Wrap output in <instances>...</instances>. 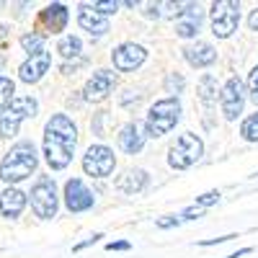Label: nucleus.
<instances>
[{
    "label": "nucleus",
    "instance_id": "nucleus-3",
    "mask_svg": "<svg viewBox=\"0 0 258 258\" xmlns=\"http://www.w3.org/2000/svg\"><path fill=\"white\" fill-rule=\"evenodd\" d=\"M181 119V101L178 98H163V101H155L150 106V114L145 119V132L147 137H163L173 129Z\"/></svg>",
    "mask_w": 258,
    "mask_h": 258
},
{
    "label": "nucleus",
    "instance_id": "nucleus-34",
    "mask_svg": "<svg viewBox=\"0 0 258 258\" xmlns=\"http://www.w3.org/2000/svg\"><path fill=\"white\" fill-rule=\"evenodd\" d=\"M232 238H235V235H222V238H214V240H204L202 245H220V243H227Z\"/></svg>",
    "mask_w": 258,
    "mask_h": 258
},
{
    "label": "nucleus",
    "instance_id": "nucleus-33",
    "mask_svg": "<svg viewBox=\"0 0 258 258\" xmlns=\"http://www.w3.org/2000/svg\"><path fill=\"white\" fill-rule=\"evenodd\" d=\"M106 248H109V250H129V248H132V245H129L126 240H116V243H109V245H106Z\"/></svg>",
    "mask_w": 258,
    "mask_h": 258
},
{
    "label": "nucleus",
    "instance_id": "nucleus-9",
    "mask_svg": "<svg viewBox=\"0 0 258 258\" xmlns=\"http://www.w3.org/2000/svg\"><path fill=\"white\" fill-rule=\"evenodd\" d=\"M245 83L240 78H230L222 91H220V106H222V114L225 119H238L243 114V106H245Z\"/></svg>",
    "mask_w": 258,
    "mask_h": 258
},
{
    "label": "nucleus",
    "instance_id": "nucleus-19",
    "mask_svg": "<svg viewBox=\"0 0 258 258\" xmlns=\"http://www.w3.org/2000/svg\"><path fill=\"white\" fill-rule=\"evenodd\" d=\"M68 18H70L68 6H62V3H52V6H47L44 11H41L39 24L44 26L47 31H52V34H59L64 26H68Z\"/></svg>",
    "mask_w": 258,
    "mask_h": 258
},
{
    "label": "nucleus",
    "instance_id": "nucleus-1",
    "mask_svg": "<svg viewBox=\"0 0 258 258\" xmlns=\"http://www.w3.org/2000/svg\"><path fill=\"white\" fill-rule=\"evenodd\" d=\"M78 145V126L68 114H54L44 126V158L52 170L68 168Z\"/></svg>",
    "mask_w": 258,
    "mask_h": 258
},
{
    "label": "nucleus",
    "instance_id": "nucleus-16",
    "mask_svg": "<svg viewBox=\"0 0 258 258\" xmlns=\"http://www.w3.org/2000/svg\"><path fill=\"white\" fill-rule=\"evenodd\" d=\"M78 24H80L83 31H88L96 39L109 34V18L101 16L98 11H93V6H80L78 8Z\"/></svg>",
    "mask_w": 258,
    "mask_h": 258
},
{
    "label": "nucleus",
    "instance_id": "nucleus-27",
    "mask_svg": "<svg viewBox=\"0 0 258 258\" xmlns=\"http://www.w3.org/2000/svg\"><path fill=\"white\" fill-rule=\"evenodd\" d=\"M248 98L258 106V64L250 70V75H248Z\"/></svg>",
    "mask_w": 258,
    "mask_h": 258
},
{
    "label": "nucleus",
    "instance_id": "nucleus-29",
    "mask_svg": "<svg viewBox=\"0 0 258 258\" xmlns=\"http://www.w3.org/2000/svg\"><path fill=\"white\" fill-rule=\"evenodd\" d=\"M116 8H119V3H111V0H101V3H93V11H98L101 16H111V13H116Z\"/></svg>",
    "mask_w": 258,
    "mask_h": 258
},
{
    "label": "nucleus",
    "instance_id": "nucleus-15",
    "mask_svg": "<svg viewBox=\"0 0 258 258\" xmlns=\"http://www.w3.org/2000/svg\"><path fill=\"white\" fill-rule=\"evenodd\" d=\"M145 140H147V132H145V124L140 121H129L119 129V147L126 155H137L145 147Z\"/></svg>",
    "mask_w": 258,
    "mask_h": 258
},
{
    "label": "nucleus",
    "instance_id": "nucleus-12",
    "mask_svg": "<svg viewBox=\"0 0 258 258\" xmlns=\"http://www.w3.org/2000/svg\"><path fill=\"white\" fill-rule=\"evenodd\" d=\"M114 85H116V73H111V70H96L93 78L85 83L83 96H85V101H103L106 96L114 91Z\"/></svg>",
    "mask_w": 258,
    "mask_h": 258
},
{
    "label": "nucleus",
    "instance_id": "nucleus-35",
    "mask_svg": "<svg viewBox=\"0 0 258 258\" xmlns=\"http://www.w3.org/2000/svg\"><path fill=\"white\" fill-rule=\"evenodd\" d=\"M248 26H250V31H258V8L248 16Z\"/></svg>",
    "mask_w": 258,
    "mask_h": 258
},
{
    "label": "nucleus",
    "instance_id": "nucleus-32",
    "mask_svg": "<svg viewBox=\"0 0 258 258\" xmlns=\"http://www.w3.org/2000/svg\"><path fill=\"white\" fill-rule=\"evenodd\" d=\"M98 238H103V235H101V232H98V235H91V238H88V240H83V243H78V245H75L73 250L78 253V250H83V248H88V245H93V243H98Z\"/></svg>",
    "mask_w": 258,
    "mask_h": 258
},
{
    "label": "nucleus",
    "instance_id": "nucleus-26",
    "mask_svg": "<svg viewBox=\"0 0 258 258\" xmlns=\"http://www.w3.org/2000/svg\"><path fill=\"white\" fill-rule=\"evenodd\" d=\"M183 78L178 75V73H170L168 78H165V91L168 93H173V98H178V93H183Z\"/></svg>",
    "mask_w": 258,
    "mask_h": 258
},
{
    "label": "nucleus",
    "instance_id": "nucleus-8",
    "mask_svg": "<svg viewBox=\"0 0 258 258\" xmlns=\"http://www.w3.org/2000/svg\"><path fill=\"white\" fill-rule=\"evenodd\" d=\"M116 165L114 150H109L106 145H91L83 155V170L93 178H106L111 176V170Z\"/></svg>",
    "mask_w": 258,
    "mask_h": 258
},
{
    "label": "nucleus",
    "instance_id": "nucleus-2",
    "mask_svg": "<svg viewBox=\"0 0 258 258\" xmlns=\"http://www.w3.org/2000/svg\"><path fill=\"white\" fill-rule=\"evenodd\" d=\"M36 165H39V155H36L34 142H29V140L16 142L6 153L3 163H0V181L18 183V181L29 178L36 170Z\"/></svg>",
    "mask_w": 258,
    "mask_h": 258
},
{
    "label": "nucleus",
    "instance_id": "nucleus-4",
    "mask_svg": "<svg viewBox=\"0 0 258 258\" xmlns=\"http://www.w3.org/2000/svg\"><path fill=\"white\" fill-rule=\"evenodd\" d=\"M36 111H39V101L34 96H13V101L0 111V137L3 140L16 137L21 121L36 116Z\"/></svg>",
    "mask_w": 258,
    "mask_h": 258
},
{
    "label": "nucleus",
    "instance_id": "nucleus-31",
    "mask_svg": "<svg viewBox=\"0 0 258 258\" xmlns=\"http://www.w3.org/2000/svg\"><path fill=\"white\" fill-rule=\"evenodd\" d=\"M202 214H204V209H199L197 204H194V207H188V209L181 214V220H199Z\"/></svg>",
    "mask_w": 258,
    "mask_h": 258
},
{
    "label": "nucleus",
    "instance_id": "nucleus-22",
    "mask_svg": "<svg viewBox=\"0 0 258 258\" xmlns=\"http://www.w3.org/2000/svg\"><path fill=\"white\" fill-rule=\"evenodd\" d=\"M214 93H217V80H214L212 75H204V78H202V83H199V98H202V103L207 106V109L212 106Z\"/></svg>",
    "mask_w": 258,
    "mask_h": 258
},
{
    "label": "nucleus",
    "instance_id": "nucleus-24",
    "mask_svg": "<svg viewBox=\"0 0 258 258\" xmlns=\"http://www.w3.org/2000/svg\"><path fill=\"white\" fill-rule=\"evenodd\" d=\"M13 93H16V83L6 75H0V111L13 101Z\"/></svg>",
    "mask_w": 258,
    "mask_h": 258
},
{
    "label": "nucleus",
    "instance_id": "nucleus-21",
    "mask_svg": "<svg viewBox=\"0 0 258 258\" xmlns=\"http://www.w3.org/2000/svg\"><path fill=\"white\" fill-rule=\"evenodd\" d=\"M57 52L64 57V59H73V57H80V52H83V41L78 39V36H64L62 41H59V47H57Z\"/></svg>",
    "mask_w": 258,
    "mask_h": 258
},
{
    "label": "nucleus",
    "instance_id": "nucleus-25",
    "mask_svg": "<svg viewBox=\"0 0 258 258\" xmlns=\"http://www.w3.org/2000/svg\"><path fill=\"white\" fill-rule=\"evenodd\" d=\"M240 135H243V140H248V142H258V111L250 114V116L243 121Z\"/></svg>",
    "mask_w": 258,
    "mask_h": 258
},
{
    "label": "nucleus",
    "instance_id": "nucleus-13",
    "mask_svg": "<svg viewBox=\"0 0 258 258\" xmlns=\"http://www.w3.org/2000/svg\"><path fill=\"white\" fill-rule=\"evenodd\" d=\"M49 68H52V54H49L47 49H41V52L31 54V57L18 68V78H21V83H39Z\"/></svg>",
    "mask_w": 258,
    "mask_h": 258
},
{
    "label": "nucleus",
    "instance_id": "nucleus-17",
    "mask_svg": "<svg viewBox=\"0 0 258 258\" xmlns=\"http://www.w3.org/2000/svg\"><path fill=\"white\" fill-rule=\"evenodd\" d=\"M181 52H183V57H186V62L191 64V68H209V64L217 59V49H214L212 44H207V41L186 44Z\"/></svg>",
    "mask_w": 258,
    "mask_h": 258
},
{
    "label": "nucleus",
    "instance_id": "nucleus-7",
    "mask_svg": "<svg viewBox=\"0 0 258 258\" xmlns=\"http://www.w3.org/2000/svg\"><path fill=\"white\" fill-rule=\"evenodd\" d=\"M240 24V3L238 0H220L212 3V34L217 39H227Z\"/></svg>",
    "mask_w": 258,
    "mask_h": 258
},
{
    "label": "nucleus",
    "instance_id": "nucleus-20",
    "mask_svg": "<svg viewBox=\"0 0 258 258\" xmlns=\"http://www.w3.org/2000/svg\"><path fill=\"white\" fill-rule=\"evenodd\" d=\"M147 186V173L142 168H135V170H126L116 178V188L121 194H140L142 188Z\"/></svg>",
    "mask_w": 258,
    "mask_h": 258
},
{
    "label": "nucleus",
    "instance_id": "nucleus-14",
    "mask_svg": "<svg viewBox=\"0 0 258 258\" xmlns=\"http://www.w3.org/2000/svg\"><path fill=\"white\" fill-rule=\"evenodd\" d=\"M202 24H204V11H202V6L188 3V6H183V11H181L178 18H176V34H178L181 39H191V36L199 34Z\"/></svg>",
    "mask_w": 258,
    "mask_h": 258
},
{
    "label": "nucleus",
    "instance_id": "nucleus-23",
    "mask_svg": "<svg viewBox=\"0 0 258 258\" xmlns=\"http://www.w3.org/2000/svg\"><path fill=\"white\" fill-rule=\"evenodd\" d=\"M21 47L29 52V57L41 52V49H44V34H24V36H21Z\"/></svg>",
    "mask_w": 258,
    "mask_h": 258
},
{
    "label": "nucleus",
    "instance_id": "nucleus-30",
    "mask_svg": "<svg viewBox=\"0 0 258 258\" xmlns=\"http://www.w3.org/2000/svg\"><path fill=\"white\" fill-rule=\"evenodd\" d=\"M181 222V217H176V214H168V217H160L155 225L160 227V230H170V227H176Z\"/></svg>",
    "mask_w": 258,
    "mask_h": 258
},
{
    "label": "nucleus",
    "instance_id": "nucleus-18",
    "mask_svg": "<svg viewBox=\"0 0 258 258\" xmlns=\"http://www.w3.org/2000/svg\"><path fill=\"white\" fill-rule=\"evenodd\" d=\"M24 209H26V194L21 188L8 186L3 194H0V214H3V217L16 220Z\"/></svg>",
    "mask_w": 258,
    "mask_h": 258
},
{
    "label": "nucleus",
    "instance_id": "nucleus-11",
    "mask_svg": "<svg viewBox=\"0 0 258 258\" xmlns=\"http://www.w3.org/2000/svg\"><path fill=\"white\" fill-rule=\"evenodd\" d=\"M93 202H96V197L88 191V186H85L80 178H70L68 183H64V204H68V209L73 214L91 209Z\"/></svg>",
    "mask_w": 258,
    "mask_h": 258
},
{
    "label": "nucleus",
    "instance_id": "nucleus-36",
    "mask_svg": "<svg viewBox=\"0 0 258 258\" xmlns=\"http://www.w3.org/2000/svg\"><path fill=\"white\" fill-rule=\"evenodd\" d=\"M253 248H243V250H238V253H232V255H225V258H240V255H248Z\"/></svg>",
    "mask_w": 258,
    "mask_h": 258
},
{
    "label": "nucleus",
    "instance_id": "nucleus-28",
    "mask_svg": "<svg viewBox=\"0 0 258 258\" xmlns=\"http://www.w3.org/2000/svg\"><path fill=\"white\" fill-rule=\"evenodd\" d=\"M220 197H222L220 191H207V194H202V197L197 199V207L207 212V207H212V204H217V202H220Z\"/></svg>",
    "mask_w": 258,
    "mask_h": 258
},
{
    "label": "nucleus",
    "instance_id": "nucleus-10",
    "mask_svg": "<svg viewBox=\"0 0 258 258\" xmlns=\"http://www.w3.org/2000/svg\"><path fill=\"white\" fill-rule=\"evenodd\" d=\"M145 59H147V49L142 44H135V41H124L111 52L114 68L121 73H135L137 68H142Z\"/></svg>",
    "mask_w": 258,
    "mask_h": 258
},
{
    "label": "nucleus",
    "instance_id": "nucleus-6",
    "mask_svg": "<svg viewBox=\"0 0 258 258\" xmlns=\"http://www.w3.org/2000/svg\"><path fill=\"white\" fill-rule=\"evenodd\" d=\"M31 209L36 217L41 220H52L57 214V207H59V197H57V183L54 178L49 176H41L34 186H31Z\"/></svg>",
    "mask_w": 258,
    "mask_h": 258
},
{
    "label": "nucleus",
    "instance_id": "nucleus-5",
    "mask_svg": "<svg viewBox=\"0 0 258 258\" xmlns=\"http://www.w3.org/2000/svg\"><path fill=\"white\" fill-rule=\"evenodd\" d=\"M202 155H204V142L197 135L183 132V135L176 137L173 145H170L168 163H170V168H176V170H186V168H191L194 163H197Z\"/></svg>",
    "mask_w": 258,
    "mask_h": 258
}]
</instances>
